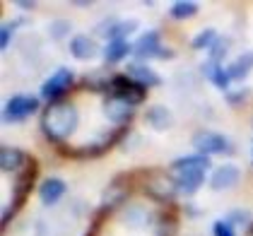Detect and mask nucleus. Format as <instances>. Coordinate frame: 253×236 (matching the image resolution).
Listing matches in <instances>:
<instances>
[{
    "label": "nucleus",
    "instance_id": "nucleus-23",
    "mask_svg": "<svg viewBox=\"0 0 253 236\" xmlns=\"http://www.w3.org/2000/svg\"><path fill=\"white\" fill-rule=\"evenodd\" d=\"M217 39H219L217 29H214V27H205V29H200L193 39H191V48H193V51H210Z\"/></svg>",
    "mask_w": 253,
    "mask_h": 236
},
{
    "label": "nucleus",
    "instance_id": "nucleus-20",
    "mask_svg": "<svg viewBox=\"0 0 253 236\" xmlns=\"http://www.w3.org/2000/svg\"><path fill=\"white\" fill-rule=\"evenodd\" d=\"M203 73H205V78L210 79L217 89L229 92V87H232V78H229V73H227V68H224L222 63L205 60V63H203Z\"/></svg>",
    "mask_w": 253,
    "mask_h": 236
},
{
    "label": "nucleus",
    "instance_id": "nucleus-13",
    "mask_svg": "<svg viewBox=\"0 0 253 236\" xmlns=\"http://www.w3.org/2000/svg\"><path fill=\"white\" fill-rule=\"evenodd\" d=\"M239 181H241V169L236 164H219L208 178V186L214 193H224V191L236 188Z\"/></svg>",
    "mask_w": 253,
    "mask_h": 236
},
{
    "label": "nucleus",
    "instance_id": "nucleus-19",
    "mask_svg": "<svg viewBox=\"0 0 253 236\" xmlns=\"http://www.w3.org/2000/svg\"><path fill=\"white\" fill-rule=\"evenodd\" d=\"M101 56H104V63L106 65H116L121 60H126L128 56H133V43L128 41H106V46L101 48Z\"/></svg>",
    "mask_w": 253,
    "mask_h": 236
},
{
    "label": "nucleus",
    "instance_id": "nucleus-32",
    "mask_svg": "<svg viewBox=\"0 0 253 236\" xmlns=\"http://www.w3.org/2000/svg\"><path fill=\"white\" fill-rule=\"evenodd\" d=\"M249 236H253V227H251V232H249Z\"/></svg>",
    "mask_w": 253,
    "mask_h": 236
},
{
    "label": "nucleus",
    "instance_id": "nucleus-2",
    "mask_svg": "<svg viewBox=\"0 0 253 236\" xmlns=\"http://www.w3.org/2000/svg\"><path fill=\"white\" fill-rule=\"evenodd\" d=\"M212 166L210 157L205 155H186V157H178L169 164V176L174 178L178 193H186V196H195L205 181H208V169Z\"/></svg>",
    "mask_w": 253,
    "mask_h": 236
},
{
    "label": "nucleus",
    "instance_id": "nucleus-17",
    "mask_svg": "<svg viewBox=\"0 0 253 236\" xmlns=\"http://www.w3.org/2000/svg\"><path fill=\"white\" fill-rule=\"evenodd\" d=\"M65 196V181L58 176H51V178H43L39 186V200L41 205H46V207H51V205H56L60 202Z\"/></svg>",
    "mask_w": 253,
    "mask_h": 236
},
{
    "label": "nucleus",
    "instance_id": "nucleus-22",
    "mask_svg": "<svg viewBox=\"0 0 253 236\" xmlns=\"http://www.w3.org/2000/svg\"><path fill=\"white\" fill-rule=\"evenodd\" d=\"M137 24H140L137 20H121V22L111 20L109 22V29H106L101 37H104L106 41H116V39L126 41V37H128V34H133V32L137 29Z\"/></svg>",
    "mask_w": 253,
    "mask_h": 236
},
{
    "label": "nucleus",
    "instance_id": "nucleus-9",
    "mask_svg": "<svg viewBox=\"0 0 253 236\" xmlns=\"http://www.w3.org/2000/svg\"><path fill=\"white\" fill-rule=\"evenodd\" d=\"M118 217H121L123 227H128L130 232H145V229L155 227L157 222V215L145 202H123Z\"/></svg>",
    "mask_w": 253,
    "mask_h": 236
},
{
    "label": "nucleus",
    "instance_id": "nucleus-21",
    "mask_svg": "<svg viewBox=\"0 0 253 236\" xmlns=\"http://www.w3.org/2000/svg\"><path fill=\"white\" fill-rule=\"evenodd\" d=\"M253 70V51H246V53H241L236 60H232L229 65H227V73H229V78L232 82H241V79H246L251 75Z\"/></svg>",
    "mask_w": 253,
    "mask_h": 236
},
{
    "label": "nucleus",
    "instance_id": "nucleus-14",
    "mask_svg": "<svg viewBox=\"0 0 253 236\" xmlns=\"http://www.w3.org/2000/svg\"><path fill=\"white\" fill-rule=\"evenodd\" d=\"M29 155L20 150V147H12V145H2L0 147V171L2 174H20L22 169L27 166V161H29Z\"/></svg>",
    "mask_w": 253,
    "mask_h": 236
},
{
    "label": "nucleus",
    "instance_id": "nucleus-15",
    "mask_svg": "<svg viewBox=\"0 0 253 236\" xmlns=\"http://www.w3.org/2000/svg\"><path fill=\"white\" fill-rule=\"evenodd\" d=\"M126 75H128V78H133L137 84L147 87V89H152V87H159V84H162V78L157 75L155 68H150V63H140V60L128 63Z\"/></svg>",
    "mask_w": 253,
    "mask_h": 236
},
{
    "label": "nucleus",
    "instance_id": "nucleus-10",
    "mask_svg": "<svg viewBox=\"0 0 253 236\" xmlns=\"http://www.w3.org/2000/svg\"><path fill=\"white\" fill-rule=\"evenodd\" d=\"M41 101L32 94H15L5 101L2 106V120L5 123H24L32 114H37Z\"/></svg>",
    "mask_w": 253,
    "mask_h": 236
},
{
    "label": "nucleus",
    "instance_id": "nucleus-29",
    "mask_svg": "<svg viewBox=\"0 0 253 236\" xmlns=\"http://www.w3.org/2000/svg\"><path fill=\"white\" fill-rule=\"evenodd\" d=\"M212 234L214 236H236V229H234L227 219H217L212 224Z\"/></svg>",
    "mask_w": 253,
    "mask_h": 236
},
{
    "label": "nucleus",
    "instance_id": "nucleus-11",
    "mask_svg": "<svg viewBox=\"0 0 253 236\" xmlns=\"http://www.w3.org/2000/svg\"><path fill=\"white\" fill-rule=\"evenodd\" d=\"M147 87H142V84H137L133 78H128V75H111V97L116 99H123V101H128L130 106H140V104H145V99H147Z\"/></svg>",
    "mask_w": 253,
    "mask_h": 236
},
{
    "label": "nucleus",
    "instance_id": "nucleus-8",
    "mask_svg": "<svg viewBox=\"0 0 253 236\" xmlns=\"http://www.w3.org/2000/svg\"><path fill=\"white\" fill-rule=\"evenodd\" d=\"M145 196L150 197L152 202H157V205H171L176 196H178V188H176L174 178L169 174L155 171L145 181Z\"/></svg>",
    "mask_w": 253,
    "mask_h": 236
},
{
    "label": "nucleus",
    "instance_id": "nucleus-4",
    "mask_svg": "<svg viewBox=\"0 0 253 236\" xmlns=\"http://www.w3.org/2000/svg\"><path fill=\"white\" fill-rule=\"evenodd\" d=\"M126 130H128V128H111V130L101 133V135H99L97 140H92V142H84V145L73 147V150H68V147H60V150H63V155H68V157H78V159L101 157V155L109 152L116 142H121V138L126 135Z\"/></svg>",
    "mask_w": 253,
    "mask_h": 236
},
{
    "label": "nucleus",
    "instance_id": "nucleus-31",
    "mask_svg": "<svg viewBox=\"0 0 253 236\" xmlns=\"http://www.w3.org/2000/svg\"><path fill=\"white\" fill-rule=\"evenodd\" d=\"M15 5L22 7V10H34L37 7V2H29V0H15Z\"/></svg>",
    "mask_w": 253,
    "mask_h": 236
},
{
    "label": "nucleus",
    "instance_id": "nucleus-16",
    "mask_svg": "<svg viewBox=\"0 0 253 236\" xmlns=\"http://www.w3.org/2000/svg\"><path fill=\"white\" fill-rule=\"evenodd\" d=\"M97 53H99V46L92 37L75 34V37L70 39V56L75 60H80V63H87V60L97 58Z\"/></svg>",
    "mask_w": 253,
    "mask_h": 236
},
{
    "label": "nucleus",
    "instance_id": "nucleus-28",
    "mask_svg": "<svg viewBox=\"0 0 253 236\" xmlns=\"http://www.w3.org/2000/svg\"><path fill=\"white\" fill-rule=\"evenodd\" d=\"M68 32H70V22L68 20H56L48 24V34H51L53 39H63Z\"/></svg>",
    "mask_w": 253,
    "mask_h": 236
},
{
    "label": "nucleus",
    "instance_id": "nucleus-12",
    "mask_svg": "<svg viewBox=\"0 0 253 236\" xmlns=\"http://www.w3.org/2000/svg\"><path fill=\"white\" fill-rule=\"evenodd\" d=\"M101 111H104V118H106L114 128H128V125L133 123V118H135V106H130V104L123 101V99L111 97V94L104 97Z\"/></svg>",
    "mask_w": 253,
    "mask_h": 236
},
{
    "label": "nucleus",
    "instance_id": "nucleus-5",
    "mask_svg": "<svg viewBox=\"0 0 253 236\" xmlns=\"http://www.w3.org/2000/svg\"><path fill=\"white\" fill-rule=\"evenodd\" d=\"M133 56L140 63H150V60H169L174 58V51H169L167 46H162V34L157 29H150L145 34H140V39L133 43Z\"/></svg>",
    "mask_w": 253,
    "mask_h": 236
},
{
    "label": "nucleus",
    "instance_id": "nucleus-1",
    "mask_svg": "<svg viewBox=\"0 0 253 236\" xmlns=\"http://www.w3.org/2000/svg\"><path fill=\"white\" fill-rule=\"evenodd\" d=\"M41 133L43 138L53 145L63 147L68 140L78 133L80 125V109L73 101H60V104H48L41 111Z\"/></svg>",
    "mask_w": 253,
    "mask_h": 236
},
{
    "label": "nucleus",
    "instance_id": "nucleus-25",
    "mask_svg": "<svg viewBox=\"0 0 253 236\" xmlns=\"http://www.w3.org/2000/svg\"><path fill=\"white\" fill-rule=\"evenodd\" d=\"M227 222H229L232 227H244V229H251L253 227V217H251V212H246V210H232V212L227 215Z\"/></svg>",
    "mask_w": 253,
    "mask_h": 236
},
{
    "label": "nucleus",
    "instance_id": "nucleus-26",
    "mask_svg": "<svg viewBox=\"0 0 253 236\" xmlns=\"http://www.w3.org/2000/svg\"><path fill=\"white\" fill-rule=\"evenodd\" d=\"M227 51H229V39L219 37V39L214 41L212 48L208 51V60H212V63H222L224 56H227Z\"/></svg>",
    "mask_w": 253,
    "mask_h": 236
},
{
    "label": "nucleus",
    "instance_id": "nucleus-7",
    "mask_svg": "<svg viewBox=\"0 0 253 236\" xmlns=\"http://www.w3.org/2000/svg\"><path fill=\"white\" fill-rule=\"evenodd\" d=\"M193 147L198 155H205V157H214V155H234V145L232 140L222 133H214V130H198L193 135Z\"/></svg>",
    "mask_w": 253,
    "mask_h": 236
},
{
    "label": "nucleus",
    "instance_id": "nucleus-30",
    "mask_svg": "<svg viewBox=\"0 0 253 236\" xmlns=\"http://www.w3.org/2000/svg\"><path fill=\"white\" fill-rule=\"evenodd\" d=\"M249 94H251V89H249V87H244V89H241V92H236V94H234V92H227V101L234 104V106H239L244 99L249 97Z\"/></svg>",
    "mask_w": 253,
    "mask_h": 236
},
{
    "label": "nucleus",
    "instance_id": "nucleus-24",
    "mask_svg": "<svg viewBox=\"0 0 253 236\" xmlns=\"http://www.w3.org/2000/svg\"><path fill=\"white\" fill-rule=\"evenodd\" d=\"M198 10H200V5L193 2V0H176L169 7V15L174 20H191V17L198 15Z\"/></svg>",
    "mask_w": 253,
    "mask_h": 236
},
{
    "label": "nucleus",
    "instance_id": "nucleus-18",
    "mask_svg": "<svg viewBox=\"0 0 253 236\" xmlns=\"http://www.w3.org/2000/svg\"><path fill=\"white\" fill-rule=\"evenodd\" d=\"M145 123L157 133H164V130H169L174 125V116H171V111L164 104H155V106H150L145 111Z\"/></svg>",
    "mask_w": 253,
    "mask_h": 236
},
{
    "label": "nucleus",
    "instance_id": "nucleus-3",
    "mask_svg": "<svg viewBox=\"0 0 253 236\" xmlns=\"http://www.w3.org/2000/svg\"><path fill=\"white\" fill-rule=\"evenodd\" d=\"M39 174V166H37V161L34 159H29L27 161V166L22 169L20 174L15 176V188H12V200L5 205V210H2V227H7L10 224V219L20 212V207L27 202V197L29 193L34 191V178Z\"/></svg>",
    "mask_w": 253,
    "mask_h": 236
},
{
    "label": "nucleus",
    "instance_id": "nucleus-6",
    "mask_svg": "<svg viewBox=\"0 0 253 236\" xmlns=\"http://www.w3.org/2000/svg\"><path fill=\"white\" fill-rule=\"evenodd\" d=\"M75 87V73L70 68H58L53 75L43 79L41 84V99H46L48 104H60L63 97Z\"/></svg>",
    "mask_w": 253,
    "mask_h": 236
},
{
    "label": "nucleus",
    "instance_id": "nucleus-27",
    "mask_svg": "<svg viewBox=\"0 0 253 236\" xmlns=\"http://www.w3.org/2000/svg\"><path fill=\"white\" fill-rule=\"evenodd\" d=\"M17 29V22H5L2 27H0V48L2 51H7V46H10V41H12V32Z\"/></svg>",
    "mask_w": 253,
    "mask_h": 236
}]
</instances>
